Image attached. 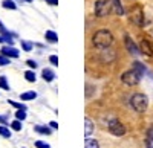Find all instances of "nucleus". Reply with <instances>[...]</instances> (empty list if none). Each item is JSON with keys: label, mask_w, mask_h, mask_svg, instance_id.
Masks as SVG:
<instances>
[{"label": "nucleus", "mask_w": 153, "mask_h": 148, "mask_svg": "<svg viewBox=\"0 0 153 148\" xmlns=\"http://www.w3.org/2000/svg\"><path fill=\"white\" fill-rule=\"evenodd\" d=\"M25 2H28V3H29V2H32V0H25Z\"/></svg>", "instance_id": "nucleus-32"}, {"label": "nucleus", "mask_w": 153, "mask_h": 148, "mask_svg": "<svg viewBox=\"0 0 153 148\" xmlns=\"http://www.w3.org/2000/svg\"><path fill=\"white\" fill-rule=\"evenodd\" d=\"M35 98H37V93H35L34 90L23 92V93L20 95V99H22V101H32V99H35Z\"/></svg>", "instance_id": "nucleus-11"}, {"label": "nucleus", "mask_w": 153, "mask_h": 148, "mask_svg": "<svg viewBox=\"0 0 153 148\" xmlns=\"http://www.w3.org/2000/svg\"><path fill=\"white\" fill-rule=\"evenodd\" d=\"M130 105H132V108L135 110V112L144 113L147 110V107H149V99H147V96L143 95V93H135L130 98Z\"/></svg>", "instance_id": "nucleus-2"}, {"label": "nucleus", "mask_w": 153, "mask_h": 148, "mask_svg": "<svg viewBox=\"0 0 153 148\" xmlns=\"http://www.w3.org/2000/svg\"><path fill=\"white\" fill-rule=\"evenodd\" d=\"M32 47H34V44H32L31 41H25V40H22V49H23V51L31 52V51H32Z\"/></svg>", "instance_id": "nucleus-21"}, {"label": "nucleus", "mask_w": 153, "mask_h": 148, "mask_svg": "<svg viewBox=\"0 0 153 148\" xmlns=\"http://www.w3.org/2000/svg\"><path fill=\"white\" fill-rule=\"evenodd\" d=\"M152 139H153V136H152Z\"/></svg>", "instance_id": "nucleus-34"}, {"label": "nucleus", "mask_w": 153, "mask_h": 148, "mask_svg": "<svg viewBox=\"0 0 153 148\" xmlns=\"http://www.w3.org/2000/svg\"><path fill=\"white\" fill-rule=\"evenodd\" d=\"M46 2H48V0H46Z\"/></svg>", "instance_id": "nucleus-35"}, {"label": "nucleus", "mask_w": 153, "mask_h": 148, "mask_svg": "<svg viewBox=\"0 0 153 148\" xmlns=\"http://www.w3.org/2000/svg\"><path fill=\"white\" fill-rule=\"evenodd\" d=\"M139 49H141V52L143 54H146V55H153V46L149 43V40H146V38H143L141 40V43H139Z\"/></svg>", "instance_id": "nucleus-7"}, {"label": "nucleus", "mask_w": 153, "mask_h": 148, "mask_svg": "<svg viewBox=\"0 0 153 148\" xmlns=\"http://www.w3.org/2000/svg\"><path fill=\"white\" fill-rule=\"evenodd\" d=\"M45 38H46L49 43H57V41H58V35H57L54 31H46Z\"/></svg>", "instance_id": "nucleus-12"}, {"label": "nucleus", "mask_w": 153, "mask_h": 148, "mask_svg": "<svg viewBox=\"0 0 153 148\" xmlns=\"http://www.w3.org/2000/svg\"><path fill=\"white\" fill-rule=\"evenodd\" d=\"M8 64H11V58L0 54V66H8Z\"/></svg>", "instance_id": "nucleus-25"}, {"label": "nucleus", "mask_w": 153, "mask_h": 148, "mask_svg": "<svg viewBox=\"0 0 153 148\" xmlns=\"http://www.w3.org/2000/svg\"><path fill=\"white\" fill-rule=\"evenodd\" d=\"M26 64H28V66H29L31 69H34V70L37 69V63H35L34 60H28V61H26Z\"/></svg>", "instance_id": "nucleus-29"}, {"label": "nucleus", "mask_w": 153, "mask_h": 148, "mask_svg": "<svg viewBox=\"0 0 153 148\" xmlns=\"http://www.w3.org/2000/svg\"><path fill=\"white\" fill-rule=\"evenodd\" d=\"M0 136L5 138V139H9L11 138V131L6 125H0Z\"/></svg>", "instance_id": "nucleus-16"}, {"label": "nucleus", "mask_w": 153, "mask_h": 148, "mask_svg": "<svg viewBox=\"0 0 153 148\" xmlns=\"http://www.w3.org/2000/svg\"><path fill=\"white\" fill-rule=\"evenodd\" d=\"M112 5H113V8H115V11H117L118 15H123V14H124V9H123V6H121L120 0H112Z\"/></svg>", "instance_id": "nucleus-14"}, {"label": "nucleus", "mask_w": 153, "mask_h": 148, "mask_svg": "<svg viewBox=\"0 0 153 148\" xmlns=\"http://www.w3.org/2000/svg\"><path fill=\"white\" fill-rule=\"evenodd\" d=\"M49 61H51L54 66H58V57H57V55H51V57H49Z\"/></svg>", "instance_id": "nucleus-28"}, {"label": "nucleus", "mask_w": 153, "mask_h": 148, "mask_svg": "<svg viewBox=\"0 0 153 148\" xmlns=\"http://www.w3.org/2000/svg\"><path fill=\"white\" fill-rule=\"evenodd\" d=\"M110 11H112L110 0H98L95 3V15L97 17H106Z\"/></svg>", "instance_id": "nucleus-4"}, {"label": "nucleus", "mask_w": 153, "mask_h": 148, "mask_svg": "<svg viewBox=\"0 0 153 148\" xmlns=\"http://www.w3.org/2000/svg\"><path fill=\"white\" fill-rule=\"evenodd\" d=\"M92 131H94V125H92V121L89 119V118H86V130H84V136L86 138H89L92 134Z\"/></svg>", "instance_id": "nucleus-13"}, {"label": "nucleus", "mask_w": 153, "mask_h": 148, "mask_svg": "<svg viewBox=\"0 0 153 148\" xmlns=\"http://www.w3.org/2000/svg\"><path fill=\"white\" fill-rule=\"evenodd\" d=\"M8 104L12 105V107H16L17 110H28L26 105H25L23 102H16V101H9V99H8Z\"/></svg>", "instance_id": "nucleus-20"}, {"label": "nucleus", "mask_w": 153, "mask_h": 148, "mask_svg": "<svg viewBox=\"0 0 153 148\" xmlns=\"http://www.w3.org/2000/svg\"><path fill=\"white\" fill-rule=\"evenodd\" d=\"M84 148H100V145H98V142L95 141V139H86V142H84Z\"/></svg>", "instance_id": "nucleus-18"}, {"label": "nucleus", "mask_w": 153, "mask_h": 148, "mask_svg": "<svg viewBox=\"0 0 153 148\" xmlns=\"http://www.w3.org/2000/svg\"><path fill=\"white\" fill-rule=\"evenodd\" d=\"M107 128H109V131L113 134V136L121 138V136L126 134V127L123 125V122H120L118 119H112L107 124Z\"/></svg>", "instance_id": "nucleus-5"}, {"label": "nucleus", "mask_w": 153, "mask_h": 148, "mask_svg": "<svg viewBox=\"0 0 153 148\" xmlns=\"http://www.w3.org/2000/svg\"><path fill=\"white\" fill-rule=\"evenodd\" d=\"M0 124H2V125H6V119H5L3 116H0Z\"/></svg>", "instance_id": "nucleus-31"}, {"label": "nucleus", "mask_w": 153, "mask_h": 148, "mask_svg": "<svg viewBox=\"0 0 153 148\" xmlns=\"http://www.w3.org/2000/svg\"><path fill=\"white\" fill-rule=\"evenodd\" d=\"M133 20H135V23H136V24H139V26H141V24L144 23V20H143V12L139 11V9H138V11L135 12V15H133Z\"/></svg>", "instance_id": "nucleus-19"}, {"label": "nucleus", "mask_w": 153, "mask_h": 148, "mask_svg": "<svg viewBox=\"0 0 153 148\" xmlns=\"http://www.w3.org/2000/svg\"><path fill=\"white\" fill-rule=\"evenodd\" d=\"M149 148H153V147H152V145H149Z\"/></svg>", "instance_id": "nucleus-33"}, {"label": "nucleus", "mask_w": 153, "mask_h": 148, "mask_svg": "<svg viewBox=\"0 0 153 148\" xmlns=\"http://www.w3.org/2000/svg\"><path fill=\"white\" fill-rule=\"evenodd\" d=\"M42 78H43L45 81L51 82V81H54L55 73H54L52 70H51V69H43V72H42Z\"/></svg>", "instance_id": "nucleus-9"}, {"label": "nucleus", "mask_w": 153, "mask_h": 148, "mask_svg": "<svg viewBox=\"0 0 153 148\" xmlns=\"http://www.w3.org/2000/svg\"><path fill=\"white\" fill-rule=\"evenodd\" d=\"M139 80H141V73L136 72L135 69L124 72L123 77H121V81H123L126 85H129V87H132V85H136V84L139 82Z\"/></svg>", "instance_id": "nucleus-3"}, {"label": "nucleus", "mask_w": 153, "mask_h": 148, "mask_svg": "<svg viewBox=\"0 0 153 148\" xmlns=\"http://www.w3.org/2000/svg\"><path fill=\"white\" fill-rule=\"evenodd\" d=\"M34 130L37 133H40V134H46V136H49V134H52V128L48 127V125H35Z\"/></svg>", "instance_id": "nucleus-10"}, {"label": "nucleus", "mask_w": 153, "mask_h": 148, "mask_svg": "<svg viewBox=\"0 0 153 148\" xmlns=\"http://www.w3.org/2000/svg\"><path fill=\"white\" fill-rule=\"evenodd\" d=\"M0 52H2L3 55H6V57H9V58H19V55H20V52L17 51V49L14 46H9V44L8 46H3Z\"/></svg>", "instance_id": "nucleus-6"}, {"label": "nucleus", "mask_w": 153, "mask_h": 148, "mask_svg": "<svg viewBox=\"0 0 153 148\" xmlns=\"http://www.w3.org/2000/svg\"><path fill=\"white\" fill-rule=\"evenodd\" d=\"M11 128L14 130V131H20V130H22V121H19V119L12 121V122H11Z\"/></svg>", "instance_id": "nucleus-23"}, {"label": "nucleus", "mask_w": 153, "mask_h": 148, "mask_svg": "<svg viewBox=\"0 0 153 148\" xmlns=\"http://www.w3.org/2000/svg\"><path fill=\"white\" fill-rule=\"evenodd\" d=\"M37 148H51V145L49 144H46V142H43V141H35V144H34Z\"/></svg>", "instance_id": "nucleus-27"}, {"label": "nucleus", "mask_w": 153, "mask_h": 148, "mask_svg": "<svg viewBox=\"0 0 153 148\" xmlns=\"http://www.w3.org/2000/svg\"><path fill=\"white\" fill-rule=\"evenodd\" d=\"M16 119L23 122L25 119H26V110H17V112H16Z\"/></svg>", "instance_id": "nucleus-24"}, {"label": "nucleus", "mask_w": 153, "mask_h": 148, "mask_svg": "<svg viewBox=\"0 0 153 148\" xmlns=\"http://www.w3.org/2000/svg\"><path fill=\"white\" fill-rule=\"evenodd\" d=\"M25 80L29 81V82H35L37 75L34 73V70H26V72H25Z\"/></svg>", "instance_id": "nucleus-15"}, {"label": "nucleus", "mask_w": 153, "mask_h": 148, "mask_svg": "<svg viewBox=\"0 0 153 148\" xmlns=\"http://www.w3.org/2000/svg\"><path fill=\"white\" fill-rule=\"evenodd\" d=\"M126 46H127V49H129V52H132V54H139L136 44L130 40V37H129V35H126Z\"/></svg>", "instance_id": "nucleus-8"}, {"label": "nucleus", "mask_w": 153, "mask_h": 148, "mask_svg": "<svg viewBox=\"0 0 153 148\" xmlns=\"http://www.w3.org/2000/svg\"><path fill=\"white\" fill-rule=\"evenodd\" d=\"M132 69H135L136 72H139L141 75H143V73L146 72V67H144L141 63H138V61H135V63H133V67H132Z\"/></svg>", "instance_id": "nucleus-26"}, {"label": "nucleus", "mask_w": 153, "mask_h": 148, "mask_svg": "<svg viewBox=\"0 0 153 148\" xmlns=\"http://www.w3.org/2000/svg\"><path fill=\"white\" fill-rule=\"evenodd\" d=\"M0 89H3V90H9V84H8V80L6 77H0Z\"/></svg>", "instance_id": "nucleus-22"}, {"label": "nucleus", "mask_w": 153, "mask_h": 148, "mask_svg": "<svg viewBox=\"0 0 153 148\" xmlns=\"http://www.w3.org/2000/svg\"><path fill=\"white\" fill-rule=\"evenodd\" d=\"M2 6H3L5 9H17V5L14 3V0H3Z\"/></svg>", "instance_id": "nucleus-17"}, {"label": "nucleus", "mask_w": 153, "mask_h": 148, "mask_svg": "<svg viewBox=\"0 0 153 148\" xmlns=\"http://www.w3.org/2000/svg\"><path fill=\"white\" fill-rule=\"evenodd\" d=\"M112 41H113V35L107 29H101V31L95 32L94 38H92L94 46L98 47V49H107L112 44Z\"/></svg>", "instance_id": "nucleus-1"}, {"label": "nucleus", "mask_w": 153, "mask_h": 148, "mask_svg": "<svg viewBox=\"0 0 153 148\" xmlns=\"http://www.w3.org/2000/svg\"><path fill=\"white\" fill-rule=\"evenodd\" d=\"M51 128H58V124H57V122L55 121H52V122H51V125H49Z\"/></svg>", "instance_id": "nucleus-30"}]
</instances>
